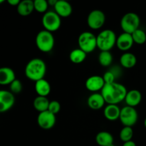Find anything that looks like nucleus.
I'll return each instance as SVG.
<instances>
[{"mask_svg": "<svg viewBox=\"0 0 146 146\" xmlns=\"http://www.w3.org/2000/svg\"><path fill=\"white\" fill-rule=\"evenodd\" d=\"M127 93L128 91L125 86L117 82L106 84L101 91L106 103L114 105H118L119 103L125 101Z\"/></svg>", "mask_w": 146, "mask_h": 146, "instance_id": "obj_1", "label": "nucleus"}, {"mask_svg": "<svg viewBox=\"0 0 146 146\" xmlns=\"http://www.w3.org/2000/svg\"><path fill=\"white\" fill-rule=\"evenodd\" d=\"M24 72L27 78L36 82L44 78L46 73V64L41 58H32L26 65Z\"/></svg>", "mask_w": 146, "mask_h": 146, "instance_id": "obj_2", "label": "nucleus"}, {"mask_svg": "<svg viewBox=\"0 0 146 146\" xmlns=\"http://www.w3.org/2000/svg\"><path fill=\"white\" fill-rule=\"evenodd\" d=\"M117 36L111 29H105L97 36V47L101 51H110L116 44Z\"/></svg>", "mask_w": 146, "mask_h": 146, "instance_id": "obj_3", "label": "nucleus"}, {"mask_svg": "<svg viewBox=\"0 0 146 146\" xmlns=\"http://www.w3.org/2000/svg\"><path fill=\"white\" fill-rule=\"evenodd\" d=\"M35 41L38 50L44 53L52 51L55 44V39L52 33L45 29L41 30L36 34Z\"/></svg>", "mask_w": 146, "mask_h": 146, "instance_id": "obj_4", "label": "nucleus"}, {"mask_svg": "<svg viewBox=\"0 0 146 146\" xmlns=\"http://www.w3.org/2000/svg\"><path fill=\"white\" fill-rule=\"evenodd\" d=\"M140 23L141 19L138 14L134 12H128L123 16L120 24L123 32L131 34L139 29Z\"/></svg>", "mask_w": 146, "mask_h": 146, "instance_id": "obj_5", "label": "nucleus"}, {"mask_svg": "<svg viewBox=\"0 0 146 146\" xmlns=\"http://www.w3.org/2000/svg\"><path fill=\"white\" fill-rule=\"evenodd\" d=\"M79 48L86 54L93 52L97 47V36L90 31H84L78 38Z\"/></svg>", "mask_w": 146, "mask_h": 146, "instance_id": "obj_6", "label": "nucleus"}, {"mask_svg": "<svg viewBox=\"0 0 146 146\" xmlns=\"http://www.w3.org/2000/svg\"><path fill=\"white\" fill-rule=\"evenodd\" d=\"M42 25L44 29L54 32L59 29L61 25V18L54 11H48L42 17Z\"/></svg>", "mask_w": 146, "mask_h": 146, "instance_id": "obj_7", "label": "nucleus"}, {"mask_svg": "<svg viewBox=\"0 0 146 146\" xmlns=\"http://www.w3.org/2000/svg\"><path fill=\"white\" fill-rule=\"evenodd\" d=\"M119 119L124 126L133 127L138 121V111L133 107L126 106L121 108Z\"/></svg>", "mask_w": 146, "mask_h": 146, "instance_id": "obj_8", "label": "nucleus"}, {"mask_svg": "<svg viewBox=\"0 0 146 146\" xmlns=\"http://www.w3.org/2000/svg\"><path fill=\"white\" fill-rule=\"evenodd\" d=\"M106 21V16L104 11L99 9L92 10L87 17V24L93 30L102 28Z\"/></svg>", "mask_w": 146, "mask_h": 146, "instance_id": "obj_9", "label": "nucleus"}, {"mask_svg": "<svg viewBox=\"0 0 146 146\" xmlns=\"http://www.w3.org/2000/svg\"><path fill=\"white\" fill-rule=\"evenodd\" d=\"M56 118L55 114L46 111L39 113L37 116V123L41 128L44 130H49L55 125Z\"/></svg>", "mask_w": 146, "mask_h": 146, "instance_id": "obj_10", "label": "nucleus"}, {"mask_svg": "<svg viewBox=\"0 0 146 146\" xmlns=\"http://www.w3.org/2000/svg\"><path fill=\"white\" fill-rule=\"evenodd\" d=\"M15 102L14 94L10 91H0V112L4 113L11 109Z\"/></svg>", "mask_w": 146, "mask_h": 146, "instance_id": "obj_11", "label": "nucleus"}, {"mask_svg": "<svg viewBox=\"0 0 146 146\" xmlns=\"http://www.w3.org/2000/svg\"><path fill=\"white\" fill-rule=\"evenodd\" d=\"M106 84L103 76L94 75L87 78L85 83V86L88 91L93 93H98L105 86Z\"/></svg>", "mask_w": 146, "mask_h": 146, "instance_id": "obj_12", "label": "nucleus"}, {"mask_svg": "<svg viewBox=\"0 0 146 146\" xmlns=\"http://www.w3.org/2000/svg\"><path fill=\"white\" fill-rule=\"evenodd\" d=\"M134 44L132 35L131 34L123 32L117 37L115 46L119 50L123 51H127L131 49Z\"/></svg>", "mask_w": 146, "mask_h": 146, "instance_id": "obj_13", "label": "nucleus"}, {"mask_svg": "<svg viewBox=\"0 0 146 146\" xmlns=\"http://www.w3.org/2000/svg\"><path fill=\"white\" fill-rule=\"evenodd\" d=\"M54 11L61 18L68 17L73 11L72 6L69 2L64 0H58L54 6Z\"/></svg>", "mask_w": 146, "mask_h": 146, "instance_id": "obj_14", "label": "nucleus"}, {"mask_svg": "<svg viewBox=\"0 0 146 146\" xmlns=\"http://www.w3.org/2000/svg\"><path fill=\"white\" fill-rule=\"evenodd\" d=\"M106 101L101 93H93L87 100V104L91 109L97 111L104 106Z\"/></svg>", "mask_w": 146, "mask_h": 146, "instance_id": "obj_15", "label": "nucleus"}, {"mask_svg": "<svg viewBox=\"0 0 146 146\" xmlns=\"http://www.w3.org/2000/svg\"><path fill=\"white\" fill-rule=\"evenodd\" d=\"M17 79L14 70L9 67H1L0 68V84L9 85Z\"/></svg>", "mask_w": 146, "mask_h": 146, "instance_id": "obj_16", "label": "nucleus"}, {"mask_svg": "<svg viewBox=\"0 0 146 146\" xmlns=\"http://www.w3.org/2000/svg\"><path fill=\"white\" fill-rule=\"evenodd\" d=\"M141 101H142V94L137 89H133L128 91L125 98L126 105L133 108L139 105Z\"/></svg>", "mask_w": 146, "mask_h": 146, "instance_id": "obj_17", "label": "nucleus"}, {"mask_svg": "<svg viewBox=\"0 0 146 146\" xmlns=\"http://www.w3.org/2000/svg\"><path fill=\"white\" fill-rule=\"evenodd\" d=\"M121 108L118 107V105L114 104H108L105 107L104 111V114L105 118L108 121H115L120 118Z\"/></svg>", "mask_w": 146, "mask_h": 146, "instance_id": "obj_18", "label": "nucleus"}, {"mask_svg": "<svg viewBox=\"0 0 146 146\" xmlns=\"http://www.w3.org/2000/svg\"><path fill=\"white\" fill-rule=\"evenodd\" d=\"M17 13L20 16L27 17L30 15L34 11V1L32 0H23L20 1L17 7Z\"/></svg>", "mask_w": 146, "mask_h": 146, "instance_id": "obj_19", "label": "nucleus"}, {"mask_svg": "<svg viewBox=\"0 0 146 146\" xmlns=\"http://www.w3.org/2000/svg\"><path fill=\"white\" fill-rule=\"evenodd\" d=\"M96 142L99 146H114L112 134L107 131H101L96 136Z\"/></svg>", "mask_w": 146, "mask_h": 146, "instance_id": "obj_20", "label": "nucleus"}, {"mask_svg": "<svg viewBox=\"0 0 146 146\" xmlns=\"http://www.w3.org/2000/svg\"><path fill=\"white\" fill-rule=\"evenodd\" d=\"M34 88L36 94L39 96L46 97L51 91V87L49 82L46 81L45 78H43L35 82Z\"/></svg>", "mask_w": 146, "mask_h": 146, "instance_id": "obj_21", "label": "nucleus"}, {"mask_svg": "<svg viewBox=\"0 0 146 146\" xmlns=\"http://www.w3.org/2000/svg\"><path fill=\"white\" fill-rule=\"evenodd\" d=\"M120 64L123 68H131L137 64V58L131 52H125L120 57Z\"/></svg>", "mask_w": 146, "mask_h": 146, "instance_id": "obj_22", "label": "nucleus"}, {"mask_svg": "<svg viewBox=\"0 0 146 146\" xmlns=\"http://www.w3.org/2000/svg\"><path fill=\"white\" fill-rule=\"evenodd\" d=\"M49 103L50 101H48L46 97L38 96L34 98L33 106H34V109L36 110L39 113H41L48 111Z\"/></svg>", "mask_w": 146, "mask_h": 146, "instance_id": "obj_23", "label": "nucleus"}, {"mask_svg": "<svg viewBox=\"0 0 146 146\" xmlns=\"http://www.w3.org/2000/svg\"><path fill=\"white\" fill-rule=\"evenodd\" d=\"M87 54L81 48H75L69 54V59L73 64H80L84 62L86 58Z\"/></svg>", "mask_w": 146, "mask_h": 146, "instance_id": "obj_24", "label": "nucleus"}, {"mask_svg": "<svg viewBox=\"0 0 146 146\" xmlns=\"http://www.w3.org/2000/svg\"><path fill=\"white\" fill-rule=\"evenodd\" d=\"M98 62L102 66H109L113 62V55L110 51H101L98 55Z\"/></svg>", "mask_w": 146, "mask_h": 146, "instance_id": "obj_25", "label": "nucleus"}, {"mask_svg": "<svg viewBox=\"0 0 146 146\" xmlns=\"http://www.w3.org/2000/svg\"><path fill=\"white\" fill-rule=\"evenodd\" d=\"M133 136V130L132 127L124 126L120 131L119 137L123 143L132 141Z\"/></svg>", "mask_w": 146, "mask_h": 146, "instance_id": "obj_26", "label": "nucleus"}, {"mask_svg": "<svg viewBox=\"0 0 146 146\" xmlns=\"http://www.w3.org/2000/svg\"><path fill=\"white\" fill-rule=\"evenodd\" d=\"M134 43L137 44H143L146 43V33L143 30L138 29L131 34Z\"/></svg>", "mask_w": 146, "mask_h": 146, "instance_id": "obj_27", "label": "nucleus"}, {"mask_svg": "<svg viewBox=\"0 0 146 146\" xmlns=\"http://www.w3.org/2000/svg\"><path fill=\"white\" fill-rule=\"evenodd\" d=\"M34 10L38 13L41 14H45L47 12L48 7L49 6L48 1L46 0H34Z\"/></svg>", "mask_w": 146, "mask_h": 146, "instance_id": "obj_28", "label": "nucleus"}, {"mask_svg": "<svg viewBox=\"0 0 146 146\" xmlns=\"http://www.w3.org/2000/svg\"><path fill=\"white\" fill-rule=\"evenodd\" d=\"M23 89V84L21 81L16 79L9 85V91L12 94H19Z\"/></svg>", "mask_w": 146, "mask_h": 146, "instance_id": "obj_29", "label": "nucleus"}, {"mask_svg": "<svg viewBox=\"0 0 146 146\" xmlns=\"http://www.w3.org/2000/svg\"><path fill=\"white\" fill-rule=\"evenodd\" d=\"M60 110H61V104H60L58 101H55V100L50 101L48 109V111L56 115L59 112Z\"/></svg>", "mask_w": 146, "mask_h": 146, "instance_id": "obj_30", "label": "nucleus"}, {"mask_svg": "<svg viewBox=\"0 0 146 146\" xmlns=\"http://www.w3.org/2000/svg\"><path fill=\"white\" fill-rule=\"evenodd\" d=\"M103 78H104L106 84H110L115 82V74L111 71H107L106 72L104 73V76H103Z\"/></svg>", "mask_w": 146, "mask_h": 146, "instance_id": "obj_31", "label": "nucleus"}, {"mask_svg": "<svg viewBox=\"0 0 146 146\" xmlns=\"http://www.w3.org/2000/svg\"><path fill=\"white\" fill-rule=\"evenodd\" d=\"M19 0H7V2L9 4L10 6H13V7H17L19 4L20 3Z\"/></svg>", "mask_w": 146, "mask_h": 146, "instance_id": "obj_32", "label": "nucleus"}, {"mask_svg": "<svg viewBox=\"0 0 146 146\" xmlns=\"http://www.w3.org/2000/svg\"><path fill=\"white\" fill-rule=\"evenodd\" d=\"M123 146H136V144H135V143L134 141H128V142L123 143Z\"/></svg>", "mask_w": 146, "mask_h": 146, "instance_id": "obj_33", "label": "nucleus"}, {"mask_svg": "<svg viewBox=\"0 0 146 146\" xmlns=\"http://www.w3.org/2000/svg\"><path fill=\"white\" fill-rule=\"evenodd\" d=\"M56 2H57V0H49V1H48V4H49V5L53 6V7L55 6V4H56Z\"/></svg>", "mask_w": 146, "mask_h": 146, "instance_id": "obj_34", "label": "nucleus"}, {"mask_svg": "<svg viewBox=\"0 0 146 146\" xmlns=\"http://www.w3.org/2000/svg\"><path fill=\"white\" fill-rule=\"evenodd\" d=\"M144 125H145V128H146V118H145V121H144Z\"/></svg>", "mask_w": 146, "mask_h": 146, "instance_id": "obj_35", "label": "nucleus"}, {"mask_svg": "<svg viewBox=\"0 0 146 146\" xmlns=\"http://www.w3.org/2000/svg\"><path fill=\"white\" fill-rule=\"evenodd\" d=\"M145 44H146V43H145Z\"/></svg>", "mask_w": 146, "mask_h": 146, "instance_id": "obj_36", "label": "nucleus"}]
</instances>
